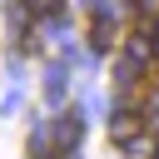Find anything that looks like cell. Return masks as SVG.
<instances>
[{
  "mask_svg": "<svg viewBox=\"0 0 159 159\" xmlns=\"http://www.w3.org/2000/svg\"><path fill=\"white\" fill-rule=\"evenodd\" d=\"M109 134H114L119 144H134V134H139V114H134V109H119V114L109 119Z\"/></svg>",
  "mask_w": 159,
  "mask_h": 159,
  "instance_id": "cell-1",
  "label": "cell"
},
{
  "mask_svg": "<svg viewBox=\"0 0 159 159\" xmlns=\"http://www.w3.org/2000/svg\"><path fill=\"white\" fill-rule=\"evenodd\" d=\"M89 35H94V45H99V50H109V45H114V25H109L104 15L94 20V30H89Z\"/></svg>",
  "mask_w": 159,
  "mask_h": 159,
  "instance_id": "cell-2",
  "label": "cell"
},
{
  "mask_svg": "<svg viewBox=\"0 0 159 159\" xmlns=\"http://www.w3.org/2000/svg\"><path fill=\"white\" fill-rule=\"evenodd\" d=\"M25 10H30V15H55L60 0H25Z\"/></svg>",
  "mask_w": 159,
  "mask_h": 159,
  "instance_id": "cell-3",
  "label": "cell"
}]
</instances>
